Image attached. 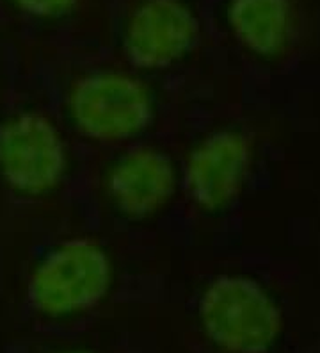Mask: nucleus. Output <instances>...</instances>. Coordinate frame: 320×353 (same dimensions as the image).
Returning a JSON list of instances; mask_svg holds the SVG:
<instances>
[{
    "label": "nucleus",
    "mask_w": 320,
    "mask_h": 353,
    "mask_svg": "<svg viewBox=\"0 0 320 353\" xmlns=\"http://www.w3.org/2000/svg\"><path fill=\"white\" fill-rule=\"evenodd\" d=\"M198 321L224 353H269L283 332V312L269 288L251 275L224 273L203 288Z\"/></svg>",
    "instance_id": "f257e3e1"
},
{
    "label": "nucleus",
    "mask_w": 320,
    "mask_h": 353,
    "mask_svg": "<svg viewBox=\"0 0 320 353\" xmlns=\"http://www.w3.org/2000/svg\"><path fill=\"white\" fill-rule=\"evenodd\" d=\"M114 261L102 243L70 237L54 245L30 270L27 294L39 314L66 319L84 314L111 293Z\"/></svg>",
    "instance_id": "f03ea898"
},
{
    "label": "nucleus",
    "mask_w": 320,
    "mask_h": 353,
    "mask_svg": "<svg viewBox=\"0 0 320 353\" xmlns=\"http://www.w3.org/2000/svg\"><path fill=\"white\" fill-rule=\"evenodd\" d=\"M155 95L145 79L125 70H94L73 82L66 117L82 138L127 143L139 138L155 118Z\"/></svg>",
    "instance_id": "7ed1b4c3"
},
{
    "label": "nucleus",
    "mask_w": 320,
    "mask_h": 353,
    "mask_svg": "<svg viewBox=\"0 0 320 353\" xmlns=\"http://www.w3.org/2000/svg\"><path fill=\"white\" fill-rule=\"evenodd\" d=\"M68 168V143L50 117L18 111L0 123V179L13 193L47 196L63 184Z\"/></svg>",
    "instance_id": "20e7f679"
},
{
    "label": "nucleus",
    "mask_w": 320,
    "mask_h": 353,
    "mask_svg": "<svg viewBox=\"0 0 320 353\" xmlns=\"http://www.w3.org/2000/svg\"><path fill=\"white\" fill-rule=\"evenodd\" d=\"M253 147L237 129L206 134L191 148L180 170V181L191 202L203 212L226 211L248 182Z\"/></svg>",
    "instance_id": "39448f33"
},
{
    "label": "nucleus",
    "mask_w": 320,
    "mask_h": 353,
    "mask_svg": "<svg viewBox=\"0 0 320 353\" xmlns=\"http://www.w3.org/2000/svg\"><path fill=\"white\" fill-rule=\"evenodd\" d=\"M198 34V17L185 0H141L125 22L121 47L134 68L158 72L184 61Z\"/></svg>",
    "instance_id": "423d86ee"
},
{
    "label": "nucleus",
    "mask_w": 320,
    "mask_h": 353,
    "mask_svg": "<svg viewBox=\"0 0 320 353\" xmlns=\"http://www.w3.org/2000/svg\"><path fill=\"white\" fill-rule=\"evenodd\" d=\"M180 184L175 161L151 145L127 148L116 155L103 176L107 199L128 220L158 214L173 200Z\"/></svg>",
    "instance_id": "0eeeda50"
},
{
    "label": "nucleus",
    "mask_w": 320,
    "mask_h": 353,
    "mask_svg": "<svg viewBox=\"0 0 320 353\" xmlns=\"http://www.w3.org/2000/svg\"><path fill=\"white\" fill-rule=\"evenodd\" d=\"M224 20L249 54L274 59L286 50L294 32L292 0H228Z\"/></svg>",
    "instance_id": "6e6552de"
},
{
    "label": "nucleus",
    "mask_w": 320,
    "mask_h": 353,
    "mask_svg": "<svg viewBox=\"0 0 320 353\" xmlns=\"http://www.w3.org/2000/svg\"><path fill=\"white\" fill-rule=\"evenodd\" d=\"M17 11L38 20H59L68 17L78 6V0H8Z\"/></svg>",
    "instance_id": "1a4fd4ad"
},
{
    "label": "nucleus",
    "mask_w": 320,
    "mask_h": 353,
    "mask_svg": "<svg viewBox=\"0 0 320 353\" xmlns=\"http://www.w3.org/2000/svg\"><path fill=\"white\" fill-rule=\"evenodd\" d=\"M52 353H96L93 350H85V348H68V350H57V352Z\"/></svg>",
    "instance_id": "9d476101"
}]
</instances>
